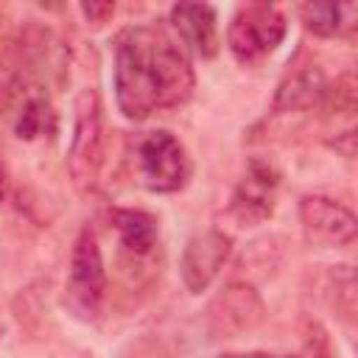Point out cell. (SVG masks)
<instances>
[{"label":"cell","instance_id":"5b68a950","mask_svg":"<svg viewBox=\"0 0 358 358\" xmlns=\"http://www.w3.org/2000/svg\"><path fill=\"white\" fill-rule=\"evenodd\" d=\"M137 171L140 182L151 193H176L193 176V162L187 148L165 129L148 131L137 143Z\"/></svg>","mask_w":358,"mask_h":358},{"label":"cell","instance_id":"9c48e42d","mask_svg":"<svg viewBox=\"0 0 358 358\" xmlns=\"http://www.w3.org/2000/svg\"><path fill=\"white\" fill-rule=\"evenodd\" d=\"M277 185H280L277 171L268 162L252 159L249 168H246V173L238 182L235 193H232V201H229L232 218L238 224H243V227L263 224L271 215V210H274Z\"/></svg>","mask_w":358,"mask_h":358},{"label":"cell","instance_id":"52a82bcc","mask_svg":"<svg viewBox=\"0 0 358 358\" xmlns=\"http://www.w3.org/2000/svg\"><path fill=\"white\" fill-rule=\"evenodd\" d=\"M299 221L305 235L324 246H350L358 232L352 210L330 196H302Z\"/></svg>","mask_w":358,"mask_h":358},{"label":"cell","instance_id":"30bf717a","mask_svg":"<svg viewBox=\"0 0 358 358\" xmlns=\"http://www.w3.org/2000/svg\"><path fill=\"white\" fill-rule=\"evenodd\" d=\"M171 25L179 34V45L193 50L201 59H213L218 53V22L215 8L207 3H176L171 8Z\"/></svg>","mask_w":358,"mask_h":358},{"label":"cell","instance_id":"9a60e30c","mask_svg":"<svg viewBox=\"0 0 358 358\" xmlns=\"http://www.w3.org/2000/svg\"><path fill=\"white\" fill-rule=\"evenodd\" d=\"M305 355L308 358H338L319 322H308L305 324Z\"/></svg>","mask_w":358,"mask_h":358},{"label":"cell","instance_id":"5bb4252c","mask_svg":"<svg viewBox=\"0 0 358 358\" xmlns=\"http://www.w3.org/2000/svg\"><path fill=\"white\" fill-rule=\"evenodd\" d=\"M14 129H17V137L22 140H34V137H45V134H53L56 131V115L48 103V98L42 95H28L17 112V120H14Z\"/></svg>","mask_w":358,"mask_h":358},{"label":"cell","instance_id":"3957f363","mask_svg":"<svg viewBox=\"0 0 358 358\" xmlns=\"http://www.w3.org/2000/svg\"><path fill=\"white\" fill-rule=\"evenodd\" d=\"M106 299V268L98 238L90 227H84L70 252V274L64 285V305L81 322L98 319Z\"/></svg>","mask_w":358,"mask_h":358},{"label":"cell","instance_id":"4fadbf2b","mask_svg":"<svg viewBox=\"0 0 358 358\" xmlns=\"http://www.w3.org/2000/svg\"><path fill=\"white\" fill-rule=\"evenodd\" d=\"M358 8L352 3H302L299 14L310 34L316 36H336L344 31V25H352L347 14H355Z\"/></svg>","mask_w":358,"mask_h":358},{"label":"cell","instance_id":"8992f818","mask_svg":"<svg viewBox=\"0 0 358 358\" xmlns=\"http://www.w3.org/2000/svg\"><path fill=\"white\" fill-rule=\"evenodd\" d=\"M207 313L210 333L215 338H232L255 330L266 319V305L249 282H232L210 302Z\"/></svg>","mask_w":358,"mask_h":358},{"label":"cell","instance_id":"6da1fadb","mask_svg":"<svg viewBox=\"0 0 358 358\" xmlns=\"http://www.w3.org/2000/svg\"><path fill=\"white\" fill-rule=\"evenodd\" d=\"M115 98L129 120L182 106L196 87L187 50L162 25H129L115 34Z\"/></svg>","mask_w":358,"mask_h":358},{"label":"cell","instance_id":"ba28073f","mask_svg":"<svg viewBox=\"0 0 358 358\" xmlns=\"http://www.w3.org/2000/svg\"><path fill=\"white\" fill-rule=\"evenodd\" d=\"M229 252H232V238L221 229H207V232L193 235L179 260V274H182L185 288L190 294L207 291L210 282L224 268Z\"/></svg>","mask_w":358,"mask_h":358},{"label":"cell","instance_id":"277c9868","mask_svg":"<svg viewBox=\"0 0 358 358\" xmlns=\"http://www.w3.org/2000/svg\"><path fill=\"white\" fill-rule=\"evenodd\" d=\"M285 31H288L285 14L277 6L246 3V6H238L229 20L227 45L241 64L252 67L268 59L280 48V42L285 39Z\"/></svg>","mask_w":358,"mask_h":358},{"label":"cell","instance_id":"7c38bea8","mask_svg":"<svg viewBox=\"0 0 358 358\" xmlns=\"http://www.w3.org/2000/svg\"><path fill=\"white\" fill-rule=\"evenodd\" d=\"M324 76L319 67L308 64L296 73H291L280 90H277V98H274V112H296V109H310L316 103H322V95H324Z\"/></svg>","mask_w":358,"mask_h":358},{"label":"cell","instance_id":"e0dca14e","mask_svg":"<svg viewBox=\"0 0 358 358\" xmlns=\"http://www.w3.org/2000/svg\"><path fill=\"white\" fill-rule=\"evenodd\" d=\"M8 190H11V179H8L6 165L0 162V201H6V199H8Z\"/></svg>","mask_w":358,"mask_h":358},{"label":"cell","instance_id":"7a4b0ae2","mask_svg":"<svg viewBox=\"0 0 358 358\" xmlns=\"http://www.w3.org/2000/svg\"><path fill=\"white\" fill-rule=\"evenodd\" d=\"M106 159V126H103V106L92 87L81 90L76 98V117H73V140L67 151V171L76 187L90 190L98 185L101 168Z\"/></svg>","mask_w":358,"mask_h":358},{"label":"cell","instance_id":"ac0fdd59","mask_svg":"<svg viewBox=\"0 0 358 358\" xmlns=\"http://www.w3.org/2000/svg\"><path fill=\"white\" fill-rule=\"evenodd\" d=\"M221 358H271L268 352H260V350H252V352H227Z\"/></svg>","mask_w":358,"mask_h":358},{"label":"cell","instance_id":"8fae6325","mask_svg":"<svg viewBox=\"0 0 358 358\" xmlns=\"http://www.w3.org/2000/svg\"><path fill=\"white\" fill-rule=\"evenodd\" d=\"M109 221L117 232V241L126 252H131L134 257H148L157 246V238H159V224L151 213L145 210H112L109 213Z\"/></svg>","mask_w":358,"mask_h":358},{"label":"cell","instance_id":"2e32d148","mask_svg":"<svg viewBox=\"0 0 358 358\" xmlns=\"http://www.w3.org/2000/svg\"><path fill=\"white\" fill-rule=\"evenodd\" d=\"M81 14L92 25H103L115 14V3H81Z\"/></svg>","mask_w":358,"mask_h":358}]
</instances>
